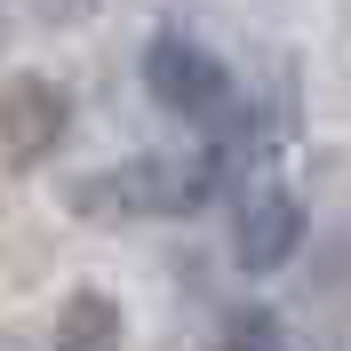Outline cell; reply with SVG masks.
Wrapping results in <instances>:
<instances>
[{"instance_id": "cell-1", "label": "cell", "mask_w": 351, "mask_h": 351, "mask_svg": "<svg viewBox=\"0 0 351 351\" xmlns=\"http://www.w3.org/2000/svg\"><path fill=\"white\" fill-rule=\"evenodd\" d=\"M223 176H232V152H199V160H136V168L104 176V184H88L80 208H160V216H184L199 199L223 192Z\"/></svg>"}, {"instance_id": "cell-2", "label": "cell", "mask_w": 351, "mask_h": 351, "mask_svg": "<svg viewBox=\"0 0 351 351\" xmlns=\"http://www.w3.org/2000/svg\"><path fill=\"white\" fill-rule=\"evenodd\" d=\"M144 88H152L176 120H199V128L232 112V72H223L199 40H184V32H160V40L144 48Z\"/></svg>"}, {"instance_id": "cell-3", "label": "cell", "mask_w": 351, "mask_h": 351, "mask_svg": "<svg viewBox=\"0 0 351 351\" xmlns=\"http://www.w3.org/2000/svg\"><path fill=\"white\" fill-rule=\"evenodd\" d=\"M64 88L56 80H8L0 88V144H8V160H48L56 144H64Z\"/></svg>"}, {"instance_id": "cell-4", "label": "cell", "mask_w": 351, "mask_h": 351, "mask_svg": "<svg viewBox=\"0 0 351 351\" xmlns=\"http://www.w3.org/2000/svg\"><path fill=\"white\" fill-rule=\"evenodd\" d=\"M295 247H304V208H295V192H256L240 208V232H232L240 271H280Z\"/></svg>"}, {"instance_id": "cell-5", "label": "cell", "mask_w": 351, "mask_h": 351, "mask_svg": "<svg viewBox=\"0 0 351 351\" xmlns=\"http://www.w3.org/2000/svg\"><path fill=\"white\" fill-rule=\"evenodd\" d=\"M56 351H120V304L104 287H80L56 311Z\"/></svg>"}, {"instance_id": "cell-6", "label": "cell", "mask_w": 351, "mask_h": 351, "mask_svg": "<svg viewBox=\"0 0 351 351\" xmlns=\"http://www.w3.org/2000/svg\"><path fill=\"white\" fill-rule=\"evenodd\" d=\"M216 351H280V319L271 311H232L216 335Z\"/></svg>"}]
</instances>
